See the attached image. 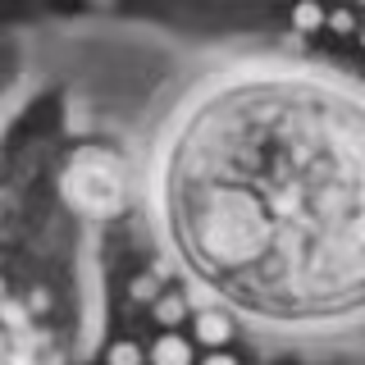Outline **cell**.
I'll use <instances>...</instances> for the list:
<instances>
[{"label": "cell", "instance_id": "6da1fadb", "mask_svg": "<svg viewBox=\"0 0 365 365\" xmlns=\"http://www.w3.org/2000/svg\"><path fill=\"white\" fill-rule=\"evenodd\" d=\"M192 334H197V342H205L210 351H224V342L233 338V319L224 311H201L192 319Z\"/></svg>", "mask_w": 365, "mask_h": 365}, {"label": "cell", "instance_id": "7a4b0ae2", "mask_svg": "<svg viewBox=\"0 0 365 365\" xmlns=\"http://www.w3.org/2000/svg\"><path fill=\"white\" fill-rule=\"evenodd\" d=\"M151 365H197L192 361V342L182 334H165L151 347Z\"/></svg>", "mask_w": 365, "mask_h": 365}, {"label": "cell", "instance_id": "3957f363", "mask_svg": "<svg viewBox=\"0 0 365 365\" xmlns=\"http://www.w3.org/2000/svg\"><path fill=\"white\" fill-rule=\"evenodd\" d=\"M182 315H187V297H182V292H160L155 297V319L165 329H178Z\"/></svg>", "mask_w": 365, "mask_h": 365}, {"label": "cell", "instance_id": "277c9868", "mask_svg": "<svg viewBox=\"0 0 365 365\" xmlns=\"http://www.w3.org/2000/svg\"><path fill=\"white\" fill-rule=\"evenodd\" d=\"M106 365H146V351L137 347V342H110Z\"/></svg>", "mask_w": 365, "mask_h": 365}, {"label": "cell", "instance_id": "5b68a950", "mask_svg": "<svg viewBox=\"0 0 365 365\" xmlns=\"http://www.w3.org/2000/svg\"><path fill=\"white\" fill-rule=\"evenodd\" d=\"M128 297H133V302H155V297H160V279H155V274H137V279L128 283Z\"/></svg>", "mask_w": 365, "mask_h": 365}, {"label": "cell", "instance_id": "8992f818", "mask_svg": "<svg viewBox=\"0 0 365 365\" xmlns=\"http://www.w3.org/2000/svg\"><path fill=\"white\" fill-rule=\"evenodd\" d=\"M292 19H297V28H319V23H324V9H315V5H302Z\"/></svg>", "mask_w": 365, "mask_h": 365}, {"label": "cell", "instance_id": "52a82bcc", "mask_svg": "<svg viewBox=\"0 0 365 365\" xmlns=\"http://www.w3.org/2000/svg\"><path fill=\"white\" fill-rule=\"evenodd\" d=\"M197 365H237V356H233V351H210V356L197 361Z\"/></svg>", "mask_w": 365, "mask_h": 365}]
</instances>
